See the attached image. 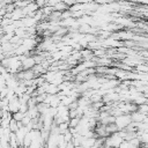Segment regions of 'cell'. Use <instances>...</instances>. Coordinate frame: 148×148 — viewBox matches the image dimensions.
<instances>
[{
    "mask_svg": "<svg viewBox=\"0 0 148 148\" xmlns=\"http://www.w3.org/2000/svg\"><path fill=\"white\" fill-rule=\"evenodd\" d=\"M20 104H21L20 97H18L17 95H14V96L8 101V110H9L12 113H14V112H16V111L20 110Z\"/></svg>",
    "mask_w": 148,
    "mask_h": 148,
    "instance_id": "1",
    "label": "cell"
},
{
    "mask_svg": "<svg viewBox=\"0 0 148 148\" xmlns=\"http://www.w3.org/2000/svg\"><path fill=\"white\" fill-rule=\"evenodd\" d=\"M21 126H23L21 121H17V120L14 119L13 117L10 118V120H9V130H10L12 132H16V131L18 130V127H21Z\"/></svg>",
    "mask_w": 148,
    "mask_h": 148,
    "instance_id": "2",
    "label": "cell"
},
{
    "mask_svg": "<svg viewBox=\"0 0 148 148\" xmlns=\"http://www.w3.org/2000/svg\"><path fill=\"white\" fill-rule=\"evenodd\" d=\"M8 142H9V147H18V142H17L15 132H12L10 133V136H9Z\"/></svg>",
    "mask_w": 148,
    "mask_h": 148,
    "instance_id": "3",
    "label": "cell"
},
{
    "mask_svg": "<svg viewBox=\"0 0 148 148\" xmlns=\"http://www.w3.org/2000/svg\"><path fill=\"white\" fill-rule=\"evenodd\" d=\"M69 7L64 2V1H59L58 3H56L54 6H53V9H56V10H59V12H64V10H66V9H68Z\"/></svg>",
    "mask_w": 148,
    "mask_h": 148,
    "instance_id": "4",
    "label": "cell"
},
{
    "mask_svg": "<svg viewBox=\"0 0 148 148\" xmlns=\"http://www.w3.org/2000/svg\"><path fill=\"white\" fill-rule=\"evenodd\" d=\"M79 123H80V118H79V117L69 118V120H68V125H69V127H76V126L79 125Z\"/></svg>",
    "mask_w": 148,
    "mask_h": 148,
    "instance_id": "5",
    "label": "cell"
},
{
    "mask_svg": "<svg viewBox=\"0 0 148 148\" xmlns=\"http://www.w3.org/2000/svg\"><path fill=\"white\" fill-rule=\"evenodd\" d=\"M24 114H25L24 112H22V111H20V110H18V111H16V112H14V113H13V118H14V119H16L17 121H21V120H22V118L24 117Z\"/></svg>",
    "mask_w": 148,
    "mask_h": 148,
    "instance_id": "6",
    "label": "cell"
},
{
    "mask_svg": "<svg viewBox=\"0 0 148 148\" xmlns=\"http://www.w3.org/2000/svg\"><path fill=\"white\" fill-rule=\"evenodd\" d=\"M34 1L36 2L38 8H43L44 6H46V2H47V0H34Z\"/></svg>",
    "mask_w": 148,
    "mask_h": 148,
    "instance_id": "7",
    "label": "cell"
},
{
    "mask_svg": "<svg viewBox=\"0 0 148 148\" xmlns=\"http://www.w3.org/2000/svg\"><path fill=\"white\" fill-rule=\"evenodd\" d=\"M62 1H64L68 7H71V6H73L74 3H76V2H77V0H62Z\"/></svg>",
    "mask_w": 148,
    "mask_h": 148,
    "instance_id": "8",
    "label": "cell"
}]
</instances>
